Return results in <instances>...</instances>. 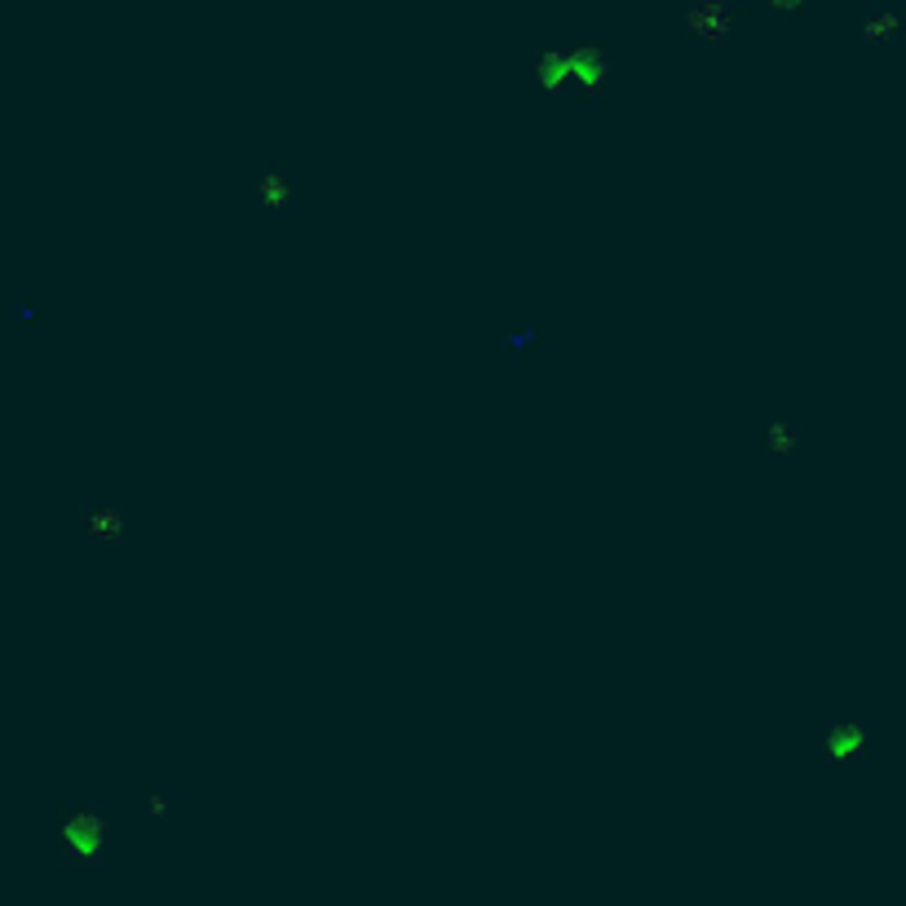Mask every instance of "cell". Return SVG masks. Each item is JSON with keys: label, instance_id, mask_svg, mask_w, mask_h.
Instances as JSON below:
<instances>
[{"label": "cell", "instance_id": "cell-1", "mask_svg": "<svg viewBox=\"0 0 906 906\" xmlns=\"http://www.w3.org/2000/svg\"><path fill=\"white\" fill-rule=\"evenodd\" d=\"M80 832H89V818H80ZM94 836H98V828H94ZM75 841H85L89 849H98V841H89V836H75Z\"/></svg>", "mask_w": 906, "mask_h": 906}]
</instances>
